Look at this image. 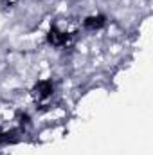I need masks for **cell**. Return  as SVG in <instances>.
Instances as JSON below:
<instances>
[{
    "label": "cell",
    "mask_w": 153,
    "mask_h": 155,
    "mask_svg": "<svg viewBox=\"0 0 153 155\" xmlns=\"http://www.w3.org/2000/svg\"><path fill=\"white\" fill-rule=\"evenodd\" d=\"M105 24H106V18H105L103 15L88 16V18H85V22H83V25H85L86 29H99V27H103Z\"/></svg>",
    "instance_id": "3"
},
{
    "label": "cell",
    "mask_w": 153,
    "mask_h": 155,
    "mask_svg": "<svg viewBox=\"0 0 153 155\" xmlns=\"http://www.w3.org/2000/svg\"><path fill=\"white\" fill-rule=\"evenodd\" d=\"M11 135H13V134H5V132H0V143H7V141H11Z\"/></svg>",
    "instance_id": "4"
},
{
    "label": "cell",
    "mask_w": 153,
    "mask_h": 155,
    "mask_svg": "<svg viewBox=\"0 0 153 155\" xmlns=\"http://www.w3.org/2000/svg\"><path fill=\"white\" fill-rule=\"evenodd\" d=\"M47 40H49V43H50V45L63 47V45H67V43H69L70 35H69V33H65V31H60V29H58V25H52V27H50V31H49V35H47Z\"/></svg>",
    "instance_id": "2"
},
{
    "label": "cell",
    "mask_w": 153,
    "mask_h": 155,
    "mask_svg": "<svg viewBox=\"0 0 153 155\" xmlns=\"http://www.w3.org/2000/svg\"><path fill=\"white\" fill-rule=\"evenodd\" d=\"M50 96H52V83H50V81H38V83L34 85V88H33V97H34V101L43 103V101H47Z\"/></svg>",
    "instance_id": "1"
}]
</instances>
